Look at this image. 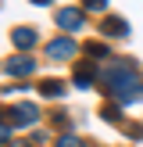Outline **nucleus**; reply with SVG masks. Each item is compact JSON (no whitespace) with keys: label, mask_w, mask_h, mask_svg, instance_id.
I'll use <instances>...</instances> for the list:
<instances>
[{"label":"nucleus","mask_w":143,"mask_h":147,"mask_svg":"<svg viewBox=\"0 0 143 147\" xmlns=\"http://www.w3.org/2000/svg\"><path fill=\"white\" fill-rule=\"evenodd\" d=\"M97 79L104 83V93L118 108H129L136 100H143V79L136 76V68L129 61H107L97 68Z\"/></svg>","instance_id":"obj_1"},{"label":"nucleus","mask_w":143,"mask_h":147,"mask_svg":"<svg viewBox=\"0 0 143 147\" xmlns=\"http://www.w3.org/2000/svg\"><path fill=\"white\" fill-rule=\"evenodd\" d=\"M79 54V43L75 40H54V43H47V57H54V61H68V57H75Z\"/></svg>","instance_id":"obj_2"},{"label":"nucleus","mask_w":143,"mask_h":147,"mask_svg":"<svg viewBox=\"0 0 143 147\" xmlns=\"http://www.w3.org/2000/svg\"><path fill=\"white\" fill-rule=\"evenodd\" d=\"M86 14L79 11V7H64V11H57V25L61 29H82Z\"/></svg>","instance_id":"obj_3"},{"label":"nucleus","mask_w":143,"mask_h":147,"mask_svg":"<svg viewBox=\"0 0 143 147\" xmlns=\"http://www.w3.org/2000/svg\"><path fill=\"white\" fill-rule=\"evenodd\" d=\"M36 40H39V36H36V29H29V25H21V29H14V32H11V43H14L18 50L36 47Z\"/></svg>","instance_id":"obj_4"},{"label":"nucleus","mask_w":143,"mask_h":147,"mask_svg":"<svg viewBox=\"0 0 143 147\" xmlns=\"http://www.w3.org/2000/svg\"><path fill=\"white\" fill-rule=\"evenodd\" d=\"M39 111L32 104H18V111H11V126H36Z\"/></svg>","instance_id":"obj_5"},{"label":"nucleus","mask_w":143,"mask_h":147,"mask_svg":"<svg viewBox=\"0 0 143 147\" xmlns=\"http://www.w3.org/2000/svg\"><path fill=\"white\" fill-rule=\"evenodd\" d=\"M4 68L11 72V76H32V72H36V61H32V57H11Z\"/></svg>","instance_id":"obj_6"},{"label":"nucleus","mask_w":143,"mask_h":147,"mask_svg":"<svg viewBox=\"0 0 143 147\" xmlns=\"http://www.w3.org/2000/svg\"><path fill=\"white\" fill-rule=\"evenodd\" d=\"M100 32H104V36H125V32H129V22H125V18H114V14H111V18H104V22H100Z\"/></svg>","instance_id":"obj_7"},{"label":"nucleus","mask_w":143,"mask_h":147,"mask_svg":"<svg viewBox=\"0 0 143 147\" xmlns=\"http://www.w3.org/2000/svg\"><path fill=\"white\" fill-rule=\"evenodd\" d=\"M39 93H43V97H64V83H57V79H43Z\"/></svg>","instance_id":"obj_8"},{"label":"nucleus","mask_w":143,"mask_h":147,"mask_svg":"<svg viewBox=\"0 0 143 147\" xmlns=\"http://www.w3.org/2000/svg\"><path fill=\"white\" fill-rule=\"evenodd\" d=\"M93 76H97V72H93V65H79V72H75V86H93Z\"/></svg>","instance_id":"obj_9"},{"label":"nucleus","mask_w":143,"mask_h":147,"mask_svg":"<svg viewBox=\"0 0 143 147\" xmlns=\"http://www.w3.org/2000/svg\"><path fill=\"white\" fill-rule=\"evenodd\" d=\"M86 54H93V57H107V47H104V43H86Z\"/></svg>","instance_id":"obj_10"},{"label":"nucleus","mask_w":143,"mask_h":147,"mask_svg":"<svg viewBox=\"0 0 143 147\" xmlns=\"http://www.w3.org/2000/svg\"><path fill=\"white\" fill-rule=\"evenodd\" d=\"M82 7H86V11H104V7H107V0H86Z\"/></svg>","instance_id":"obj_11"},{"label":"nucleus","mask_w":143,"mask_h":147,"mask_svg":"<svg viewBox=\"0 0 143 147\" xmlns=\"http://www.w3.org/2000/svg\"><path fill=\"white\" fill-rule=\"evenodd\" d=\"M57 147H82V140H75V136H61Z\"/></svg>","instance_id":"obj_12"},{"label":"nucleus","mask_w":143,"mask_h":147,"mask_svg":"<svg viewBox=\"0 0 143 147\" xmlns=\"http://www.w3.org/2000/svg\"><path fill=\"white\" fill-rule=\"evenodd\" d=\"M32 4H39V7H43V4H50V0H32Z\"/></svg>","instance_id":"obj_13"},{"label":"nucleus","mask_w":143,"mask_h":147,"mask_svg":"<svg viewBox=\"0 0 143 147\" xmlns=\"http://www.w3.org/2000/svg\"><path fill=\"white\" fill-rule=\"evenodd\" d=\"M0 129H4V111H0Z\"/></svg>","instance_id":"obj_14"}]
</instances>
